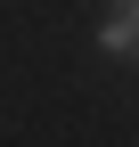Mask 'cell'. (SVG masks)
Segmentation results:
<instances>
[{
  "label": "cell",
  "mask_w": 139,
  "mask_h": 147,
  "mask_svg": "<svg viewBox=\"0 0 139 147\" xmlns=\"http://www.w3.org/2000/svg\"><path fill=\"white\" fill-rule=\"evenodd\" d=\"M98 41H107V49H139V0H131L123 16H107V25H98Z\"/></svg>",
  "instance_id": "obj_1"
}]
</instances>
